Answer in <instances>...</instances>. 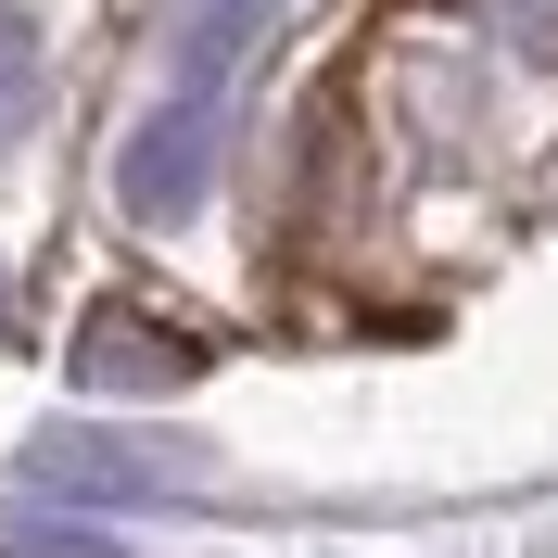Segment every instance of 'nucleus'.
Wrapping results in <instances>:
<instances>
[{
    "label": "nucleus",
    "mask_w": 558,
    "mask_h": 558,
    "mask_svg": "<svg viewBox=\"0 0 558 558\" xmlns=\"http://www.w3.org/2000/svg\"><path fill=\"white\" fill-rule=\"evenodd\" d=\"M0 558H114V546H89V533H13Z\"/></svg>",
    "instance_id": "nucleus-5"
},
{
    "label": "nucleus",
    "mask_w": 558,
    "mask_h": 558,
    "mask_svg": "<svg viewBox=\"0 0 558 558\" xmlns=\"http://www.w3.org/2000/svg\"><path fill=\"white\" fill-rule=\"evenodd\" d=\"M26 102H38V51H26V26L0 13V140L26 128Z\"/></svg>",
    "instance_id": "nucleus-4"
},
{
    "label": "nucleus",
    "mask_w": 558,
    "mask_h": 558,
    "mask_svg": "<svg viewBox=\"0 0 558 558\" xmlns=\"http://www.w3.org/2000/svg\"><path fill=\"white\" fill-rule=\"evenodd\" d=\"M26 483H51V495H153L166 470L128 457V445H76V432H51V445H26Z\"/></svg>",
    "instance_id": "nucleus-3"
},
{
    "label": "nucleus",
    "mask_w": 558,
    "mask_h": 558,
    "mask_svg": "<svg viewBox=\"0 0 558 558\" xmlns=\"http://www.w3.org/2000/svg\"><path fill=\"white\" fill-rule=\"evenodd\" d=\"M76 381H102V393H166V381H191V343L153 330L140 305H102L89 330H76Z\"/></svg>",
    "instance_id": "nucleus-2"
},
{
    "label": "nucleus",
    "mask_w": 558,
    "mask_h": 558,
    "mask_svg": "<svg viewBox=\"0 0 558 558\" xmlns=\"http://www.w3.org/2000/svg\"><path fill=\"white\" fill-rule=\"evenodd\" d=\"M216 102L229 89H166V102L140 114V140L114 153V191H128V216H191L204 204V178H216Z\"/></svg>",
    "instance_id": "nucleus-1"
}]
</instances>
